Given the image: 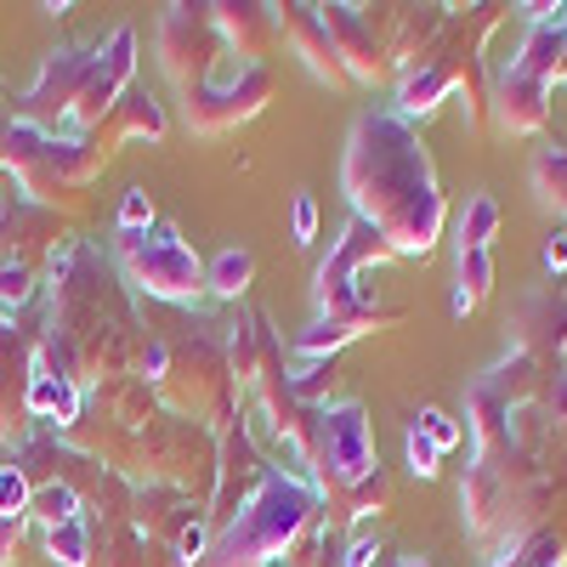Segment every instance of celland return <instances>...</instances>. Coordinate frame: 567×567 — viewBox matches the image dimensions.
Wrapping results in <instances>:
<instances>
[{"instance_id":"d6a6232c","label":"cell","mask_w":567,"mask_h":567,"mask_svg":"<svg viewBox=\"0 0 567 567\" xmlns=\"http://www.w3.org/2000/svg\"><path fill=\"white\" fill-rule=\"evenodd\" d=\"M392 567H425V561H414V556H403V561H392Z\"/></svg>"},{"instance_id":"d6986e66","label":"cell","mask_w":567,"mask_h":567,"mask_svg":"<svg viewBox=\"0 0 567 567\" xmlns=\"http://www.w3.org/2000/svg\"><path fill=\"white\" fill-rule=\"evenodd\" d=\"M494 290V261L488 250H460V290H454V318L477 312Z\"/></svg>"},{"instance_id":"83f0119b","label":"cell","mask_w":567,"mask_h":567,"mask_svg":"<svg viewBox=\"0 0 567 567\" xmlns=\"http://www.w3.org/2000/svg\"><path fill=\"white\" fill-rule=\"evenodd\" d=\"M148 227H154V199L142 187H131L120 199V233H148Z\"/></svg>"},{"instance_id":"5b68a950","label":"cell","mask_w":567,"mask_h":567,"mask_svg":"<svg viewBox=\"0 0 567 567\" xmlns=\"http://www.w3.org/2000/svg\"><path fill=\"white\" fill-rule=\"evenodd\" d=\"M227 45L210 23V7H165L159 18V63L165 74L182 85V97H194L205 91L221 69H227Z\"/></svg>"},{"instance_id":"603a6c76","label":"cell","mask_w":567,"mask_h":567,"mask_svg":"<svg viewBox=\"0 0 567 567\" xmlns=\"http://www.w3.org/2000/svg\"><path fill=\"white\" fill-rule=\"evenodd\" d=\"M494 227H499V205L494 199H471V210L460 221V250H488L494 245Z\"/></svg>"},{"instance_id":"277c9868","label":"cell","mask_w":567,"mask_h":567,"mask_svg":"<svg viewBox=\"0 0 567 567\" xmlns=\"http://www.w3.org/2000/svg\"><path fill=\"white\" fill-rule=\"evenodd\" d=\"M318 465V488L336 494V505L352 494L358 477H369L374 465V437H369V414L363 403H336V409H318V432H312V454Z\"/></svg>"},{"instance_id":"4dcf8cb0","label":"cell","mask_w":567,"mask_h":567,"mask_svg":"<svg viewBox=\"0 0 567 567\" xmlns=\"http://www.w3.org/2000/svg\"><path fill=\"white\" fill-rule=\"evenodd\" d=\"M312 233H318V199L312 194H296V239L307 245Z\"/></svg>"},{"instance_id":"7c38bea8","label":"cell","mask_w":567,"mask_h":567,"mask_svg":"<svg viewBox=\"0 0 567 567\" xmlns=\"http://www.w3.org/2000/svg\"><path fill=\"white\" fill-rule=\"evenodd\" d=\"M210 23H216L227 52H239L250 69H261V58L272 52V40L284 34L278 29V7H210Z\"/></svg>"},{"instance_id":"4316f807","label":"cell","mask_w":567,"mask_h":567,"mask_svg":"<svg viewBox=\"0 0 567 567\" xmlns=\"http://www.w3.org/2000/svg\"><path fill=\"white\" fill-rule=\"evenodd\" d=\"M0 516H29V483L18 465H0Z\"/></svg>"},{"instance_id":"d4e9b609","label":"cell","mask_w":567,"mask_h":567,"mask_svg":"<svg viewBox=\"0 0 567 567\" xmlns=\"http://www.w3.org/2000/svg\"><path fill=\"white\" fill-rule=\"evenodd\" d=\"M534 182L545 187V199H550V205L567 210V154H545V159L534 165Z\"/></svg>"},{"instance_id":"1f68e13d","label":"cell","mask_w":567,"mask_h":567,"mask_svg":"<svg viewBox=\"0 0 567 567\" xmlns=\"http://www.w3.org/2000/svg\"><path fill=\"white\" fill-rule=\"evenodd\" d=\"M545 267H550V272H561V267H567V233H556V239L545 245Z\"/></svg>"},{"instance_id":"4fadbf2b","label":"cell","mask_w":567,"mask_h":567,"mask_svg":"<svg viewBox=\"0 0 567 567\" xmlns=\"http://www.w3.org/2000/svg\"><path fill=\"white\" fill-rule=\"evenodd\" d=\"M278 29H284V40H290L296 52L307 58V69H312L318 80L347 85V69H341V58H336V40H329L318 7H284V12H278Z\"/></svg>"},{"instance_id":"7402d4cb","label":"cell","mask_w":567,"mask_h":567,"mask_svg":"<svg viewBox=\"0 0 567 567\" xmlns=\"http://www.w3.org/2000/svg\"><path fill=\"white\" fill-rule=\"evenodd\" d=\"M386 499H392V477H386L381 465H374L369 477H358L352 494L341 499V516H374V511H386Z\"/></svg>"},{"instance_id":"8992f818","label":"cell","mask_w":567,"mask_h":567,"mask_svg":"<svg viewBox=\"0 0 567 567\" xmlns=\"http://www.w3.org/2000/svg\"><path fill=\"white\" fill-rule=\"evenodd\" d=\"M91 63H97V52H85V45H63V52H52V58H45V69H40V80L18 97L12 120H18V125H34L40 136H58V125H63V120L74 114V103H80Z\"/></svg>"},{"instance_id":"52a82bcc","label":"cell","mask_w":567,"mask_h":567,"mask_svg":"<svg viewBox=\"0 0 567 567\" xmlns=\"http://www.w3.org/2000/svg\"><path fill=\"white\" fill-rule=\"evenodd\" d=\"M131 74H136V29L120 23V29L97 45V63H91V74H85V91H80L69 125L91 136V131H97V125L120 109V97L131 91Z\"/></svg>"},{"instance_id":"f546056e","label":"cell","mask_w":567,"mask_h":567,"mask_svg":"<svg viewBox=\"0 0 567 567\" xmlns=\"http://www.w3.org/2000/svg\"><path fill=\"white\" fill-rule=\"evenodd\" d=\"M409 465H414V477H437V449L425 432H414V425H409Z\"/></svg>"},{"instance_id":"ac0fdd59","label":"cell","mask_w":567,"mask_h":567,"mask_svg":"<svg viewBox=\"0 0 567 567\" xmlns=\"http://www.w3.org/2000/svg\"><path fill=\"white\" fill-rule=\"evenodd\" d=\"M250 278H256V256L250 250H221L210 267H205V284H210V296H221V301H239L245 290H250Z\"/></svg>"},{"instance_id":"7a4b0ae2","label":"cell","mask_w":567,"mask_h":567,"mask_svg":"<svg viewBox=\"0 0 567 567\" xmlns=\"http://www.w3.org/2000/svg\"><path fill=\"white\" fill-rule=\"evenodd\" d=\"M312 523H318V494L301 477L267 471L250 488V499L216 528L199 567H272Z\"/></svg>"},{"instance_id":"30bf717a","label":"cell","mask_w":567,"mask_h":567,"mask_svg":"<svg viewBox=\"0 0 567 567\" xmlns=\"http://www.w3.org/2000/svg\"><path fill=\"white\" fill-rule=\"evenodd\" d=\"M318 12H323L329 40H336V58H341L347 80H381L386 74V45L369 29L363 7H318Z\"/></svg>"},{"instance_id":"ffe728a7","label":"cell","mask_w":567,"mask_h":567,"mask_svg":"<svg viewBox=\"0 0 567 567\" xmlns=\"http://www.w3.org/2000/svg\"><path fill=\"white\" fill-rule=\"evenodd\" d=\"M45 556L58 567H85V556H91V523L85 516H69L63 528H45Z\"/></svg>"},{"instance_id":"2e32d148","label":"cell","mask_w":567,"mask_h":567,"mask_svg":"<svg viewBox=\"0 0 567 567\" xmlns=\"http://www.w3.org/2000/svg\"><path fill=\"white\" fill-rule=\"evenodd\" d=\"M85 409V392L74 381H63V374H29V414L34 425H52V432H63V425H74Z\"/></svg>"},{"instance_id":"cb8c5ba5","label":"cell","mask_w":567,"mask_h":567,"mask_svg":"<svg viewBox=\"0 0 567 567\" xmlns=\"http://www.w3.org/2000/svg\"><path fill=\"white\" fill-rule=\"evenodd\" d=\"M494 567H561V545H556V534H528L516 545V556L505 550Z\"/></svg>"},{"instance_id":"ba28073f","label":"cell","mask_w":567,"mask_h":567,"mask_svg":"<svg viewBox=\"0 0 567 567\" xmlns=\"http://www.w3.org/2000/svg\"><path fill=\"white\" fill-rule=\"evenodd\" d=\"M69 239V221L58 210H45L34 199H0V267H29L40 272V261H52Z\"/></svg>"},{"instance_id":"6da1fadb","label":"cell","mask_w":567,"mask_h":567,"mask_svg":"<svg viewBox=\"0 0 567 567\" xmlns=\"http://www.w3.org/2000/svg\"><path fill=\"white\" fill-rule=\"evenodd\" d=\"M347 194L398 256H425L443 227V194L403 114H363L347 148Z\"/></svg>"},{"instance_id":"3957f363","label":"cell","mask_w":567,"mask_h":567,"mask_svg":"<svg viewBox=\"0 0 567 567\" xmlns=\"http://www.w3.org/2000/svg\"><path fill=\"white\" fill-rule=\"evenodd\" d=\"M120 278L136 284L142 296H154L165 307H194L210 284H205V261L194 256V245L176 227H148V233H120L114 245Z\"/></svg>"},{"instance_id":"9a60e30c","label":"cell","mask_w":567,"mask_h":567,"mask_svg":"<svg viewBox=\"0 0 567 567\" xmlns=\"http://www.w3.org/2000/svg\"><path fill=\"white\" fill-rule=\"evenodd\" d=\"M545 91H550L545 80H528L523 69L511 63V69L499 74V85H494V114H499V125H505V131H516V136L539 131V125H545V114H550V109H545Z\"/></svg>"},{"instance_id":"e0dca14e","label":"cell","mask_w":567,"mask_h":567,"mask_svg":"<svg viewBox=\"0 0 567 567\" xmlns=\"http://www.w3.org/2000/svg\"><path fill=\"white\" fill-rule=\"evenodd\" d=\"M97 136L109 142V148H114V142H125V136H165V114H159V103L148 97V91H125V97H120V109L97 125Z\"/></svg>"},{"instance_id":"9c48e42d","label":"cell","mask_w":567,"mask_h":567,"mask_svg":"<svg viewBox=\"0 0 567 567\" xmlns=\"http://www.w3.org/2000/svg\"><path fill=\"white\" fill-rule=\"evenodd\" d=\"M272 97V80H267V69H239V74H216L205 91H194L187 97V125L194 131H205V136H216V131H227V125H239V120H250L261 103Z\"/></svg>"},{"instance_id":"f1b7e54d","label":"cell","mask_w":567,"mask_h":567,"mask_svg":"<svg viewBox=\"0 0 567 567\" xmlns=\"http://www.w3.org/2000/svg\"><path fill=\"white\" fill-rule=\"evenodd\" d=\"M23 528H29V516H0V567L23 561Z\"/></svg>"},{"instance_id":"44dd1931","label":"cell","mask_w":567,"mask_h":567,"mask_svg":"<svg viewBox=\"0 0 567 567\" xmlns=\"http://www.w3.org/2000/svg\"><path fill=\"white\" fill-rule=\"evenodd\" d=\"M69 516H80V494H74V488L52 483V488H34V494H29V523H40V528H63Z\"/></svg>"},{"instance_id":"5bb4252c","label":"cell","mask_w":567,"mask_h":567,"mask_svg":"<svg viewBox=\"0 0 567 567\" xmlns=\"http://www.w3.org/2000/svg\"><path fill=\"white\" fill-rule=\"evenodd\" d=\"M403 312L398 307H374V301H363L358 312H347V318H318L307 336L296 341V358H336V347H347V341H358V336H369V329H381V323H398Z\"/></svg>"},{"instance_id":"484cf974","label":"cell","mask_w":567,"mask_h":567,"mask_svg":"<svg viewBox=\"0 0 567 567\" xmlns=\"http://www.w3.org/2000/svg\"><path fill=\"white\" fill-rule=\"evenodd\" d=\"M414 432H425V437H432V449H437V454L460 443V425H454L443 409H420V414H414Z\"/></svg>"},{"instance_id":"8fae6325","label":"cell","mask_w":567,"mask_h":567,"mask_svg":"<svg viewBox=\"0 0 567 567\" xmlns=\"http://www.w3.org/2000/svg\"><path fill=\"white\" fill-rule=\"evenodd\" d=\"M199 523V505L176 494V488H159V483H136V505H131V528L142 539H154L165 550H176V539Z\"/></svg>"}]
</instances>
